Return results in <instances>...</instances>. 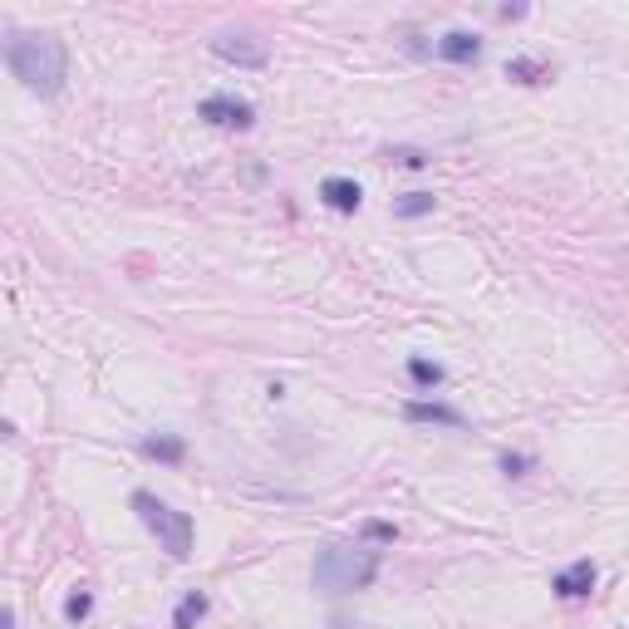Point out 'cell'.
I'll use <instances>...</instances> for the list:
<instances>
[{
  "label": "cell",
  "instance_id": "6da1fadb",
  "mask_svg": "<svg viewBox=\"0 0 629 629\" xmlns=\"http://www.w3.org/2000/svg\"><path fill=\"white\" fill-rule=\"evenodd\" d=\"M5 64L40 99H55L69 79V50H64L59 35H45V30H15L5 40Z\"/></svg>",
  "mask_w": 629,
  "mask_h": 629
},
{
  "label": "cell",
  "instance_id": "7a4b0ae2",
  "mask_svg": "<svg viewBox=\"0 0 629 629\" xmlns=\"http://www.w3.org/2000/svg\"><path fill=\"white\" fill-rule=\"evenodd\" d=\"M384 566L379 551L369 546H349V541H330L320 556H315V590L325 595H354V590H369L374 575Z\"/></svg>",
  "mask_w": 629,
  "mask_h": 629
},
{
  "label": "cell",
  "instance_id": "3957f363",
  "mask_svg": "<svg viewBox=\"0 0 629 629\" xmlns=\"http://www.w3.org/2000/svg\"><path fill=\"white\" fill-rule=\"evenodd\" d=\"M133 512H138V521L158 536V546L168 551L172 561H187L192 556V541H197V531H192V516L177 512V507H168L158 492H133Z\"/></svg>",
  "mask_w": 629,
  "mask_h": 629
},
{
  "label": "cell",
  "instance_id": "277c9868",
  "mask_svg": "<svg viewBox=\"0 0 629 629\" xmlns=\"http://www.w3.org/2000/svg\"><path fill=\"white\" fill-rule=\"evenodd\" d=\"M212 55L236 64V69H266V64H271L266 40H256V35H246V30H222V35L212 40Z\"/></svg>",
  "mask_w": 629,
  "mask_h": 629
},
{
  "label": "cell",
  "instance_id": "5b68a950",
  "mask_svg": "<svg viewBox=\"0 0 629 629\" xmlns=\"http://www.w3.org/2000/svg\"><path fill=\"white\" fill-rule=\"evenodd\" d=\"M197 118H207V123H217V128H251V123H256V109H251L246 99H236V94H207V99L197 104Z\"/></svg>",
  "mask_w": 629,
  "mask_h": 629
},
{
  "label": "cell",
  "instance_id": "8992f818",
  "mask_svg": "<svg viewBox=\"0 0 629 629\" xmlns=\"http://www.w3.org/2000/svg\"><path fill=\"white\" fill-rule=\"evenodd\" d=\"M403 418L408 423H443V428H467V418H462L453 403H428V399H408L403 403Z\"/></svg>",
  "mask_w": 629,
  "mask_h": 629
},
{
  "label": "cell",
  "instance_id": "52a82bcc",
  "mask_svg": "<svg viewBox=\"0 0 629 629\" xmlns=\"http://www.w3.org/2000/svg\"><path fill=\"white\" fill-rule=\"evenodd\" d=\"M551 590H556L561 600H580V595H590V590H595V561H575V566H566V571H556Z\"/></svg>",
  "mask_w": 629,
  "mask_h": 629
},
{
  "label": "cell",
  "instance_id": "ba28073f",
  "mask_svg": "<svg viewBox=\"0 0 629 629\" xmlns=\"http://www.w3.org/2000/svg\"><path fill=\"white\" fill-rule=\"evenodd\" d=\"M433 50H438V59H448V64H477V59H482V40H477L472 30H448Z\"/></svg>",
  "mask_w": 629,
  "mask_h": 629
},
{
  "label": "cell",
  "instance_id": "9c48e42d",
  "mask_svg": "<svg viewBox=\"0 0 629 629\" xmlns=\"http://www.w3.org/2000/svg\"><path fill=\"white\" fill-rule=\"evenodd\" d=\"M320 202H325V207H335V212H359L364 192H359V182H354V177H325V182H320Z\"/></svg>",
  "mask_w": 629,
  "mask_h": 629
},
{
  "label": "cell",
  "instance_id": "30bf717a",
  "mask_svg": "<svg viewBox=\"0 0 629 629\" xmlns=\"http://www.w3.org/2000/svg\"><path fill=\"white\" fill-rule=\"evenodd\" d=\"M202 615H207V595H202V590H187L182 605L172 610V629H197Z\"/></svg>",
  "mask_w": 629,
  "mask_h": 629
},
{
  "label": "cell",
  "instance_id": "8fae6325",
  "mask_svg": "<svg viewBox=\"0 0 629 629\" xmlns=\"http://www.w3.org/2000/svg\"><path fill=\"white\" fill-rule=\"evenodd\" d=\"M433 192H403L399 202H394V217H403V222H413V217H428L433 212Z\"/></svg>",
  "mask_w": 629,
  "mask_h": 629
},
{
  "label": "cell",
  "instance_id": "7c38bea8",
  "mask_svg": "<svg viewBox=\"0 0 629 629\" xmlns=\"http://www.w3.org/2000/svg\"><path fill=\"white\" fill-rule=\"evenodd\" d=\"M143 453L148 458H158V462H182V438H168V433H158V438H143Z\"/></svg>",
  "mask_w": 629,
  "mask_h": 629
},
{
  "label": "cell",
  "instance_id": "4fadbf2b",
  "mask_svg": "<svg viewBox=\"0 0 629 629\" xmlns=\"http://www.w3.org/2000/svg\"><path fill=\"white\" fill-rule=\"evenodd\" d=\"M408 374L418 389H438L443 384V364H428V359H408Z\"/></svg>",
  "mask_w": 629,
  "mask_h": 629
},
{
  "label": "cell",
  "instance_id": "5bb4252c",
  "mask_svg": "<svg viewBox=\"0 0 629 629\" xmlns=\"http://www.w3.org/2000/svg\"><path fill=\"white\" fill-rule=\"evenodd\" d=\"M541 64L536 59H507V79H516V84H541Z\"/></svg>",
  "mask_w": 629,
  "mask_h": 629
},
{
  "label": "cell",
  "instance_id": "9a60e30c",
  "mask_svg": "<svg viewBox=\"0 0 629 629\" xmlns=\"http://www.w3.org/2000/svg\"><path fill=\"white\" fill-rule=\"evenodd\" d=\"M89 610H94V595H89V590H74V595L64 600V620H69V625L89 620Z\"/></svg>",
  "mask_w": 629,
  "mask_h": 629
},
{
  "label": "cell",
  "instance_id": "2e32d148",
  "mask_svg": "<svg viewBox=\"0 0 629 629\" xmlns=\"http://www.w3.org/2000/svg\"><path fill=\"white\" fill-rule=\"evenodd\" d=\"M364 536H369V541H394L399 531H394L389 521H364Z\"/></svg>",
  "mask_w": 629,
  "mask_h": 629
},
{
  "label": "cell",
  "instance_id": "e0dca14e",
  "mask_svg": "<svg viewBox=\"0 0 629 629\" xmlns=\"http://www.w3.org/2000/svg\"><path fill=\"white\" fill-rule=\"evenodd\" d=\"M526 467H531V458H521V453H502V472H507V477H521Z\"/></svg>",
  "mask_w": 629,
  "mask_h": 629
}]
</instances>
